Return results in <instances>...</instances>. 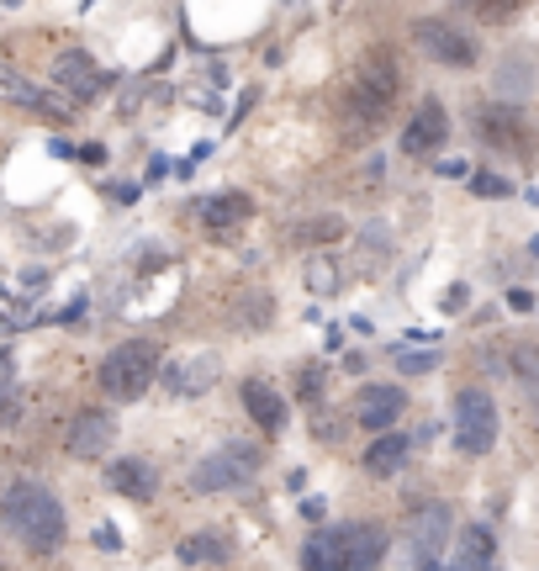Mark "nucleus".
<instances>
[{
	"instance_id": "obj_1",
	"label": "nucleus",
	"mask_w": 539,
	"mask_h": 571,
	"mask_svg": "<svg viewBox=\"0 0 539 571\" xmlns=\"http://www.w3.org/2000/svg\"><path fill=\"white\" fill-rule=\"evenodd\" d=\"M0 519H5V530L16 534L27 550H38V556H53L64 545V534H69L59 497L42 487V482H11L5 503H0Z\"/></svg>"
},
{
	"instance_id": "obj_2",
	"label": "nucleus",
	"mask_w": 539,
	"mask_h": 571,
	"mask_svg": "<svg viewBox=\"0 0 539 571\" xmlns=\"http://www.w3.org/2000/svg\"><path fill=\"white\" fill-rule=\"evenodd\" d=\"M386 550H392L386 530L355 519V524H333V530L312 534L301 561H307V571H371L386 561Z\"/></svg>"
},
{
	"instance_id": "obj_3",
	"label": "nucleus",
	"mask_w": 539,
	"mask_h": 571,
	"mask_svg": "<svg viewBox=\"0 0 539 571\" xmlns=\"http://www.w3.org/2000/svg\"><path fill=\"white\" fill-rule=\"evenodd\" d=\"M154 376H159V344H149V339H127V344H117V350L101 360V386H106V397H117V403L143 397V392L154 386Z\"/></svg>"
},
{
	"instance_id": "obj_4",
	"label": "nucleus",
	"mask_w": 539,
	"mask_h": 571,
	"mask_svg": "<svg viewBox=\"0 0 539 571\" xmlns=\"http://www.w3.org/2000/svg\"><path fill=\"white\" fill-rule=\"evenodd\" d=\"M397 101V53H386V48H375L371 59H365V69H360V80H355V96H349V117L355 123H381L386 117V106Z\"/></svg>"
},
{
	"instance_id": "obj_5",
	"label": "nucleus",
	"mask_w": 539,
	"mask_h": 571,
	"mask_svg": "<svg viewBox=\"0 0 539 571\" xmlns=\"http://www.w3.org/2000/svg\"><path fill=\"white\" fill-rule=\"evenodd\" d=\"M498 445V403L482 386L455 392V449L460 455H487Z\"/></svg>"
},
{
	"instance_id": "obj_6",
	"label": "nucleus",
	"mask_w": 539,
	"mask_h": 571,
	"mask_svg": "<svg viewBox=\"0 0 539 571\" xmlns=\"http://www.w3.org/2000/svg\"><path fill=\"white\" fill-rule=\"evenodd\" d=\"M450 540H455V519L445 503H423L413 524V556H408V571H445V556H450Z\"/></svg>"
},
{
	"instance_id": "obj_7",
	"label": "nucleus",
	"mask_w": 539,
	"mask_h": 571,
	"mask_svg": "<svg viewBox=\"0 0 539 571\" xmlns=\"http://www.w3.org/2000/svg\"><path fill=\"white\" fill-rule=\"evenodd\" d=\"M254 471H259V449L228 445V449H217V455H202V466L191 471V487L196 492H228V487H244Z\"/></svg>"
},
{
	"instance_id": "obj_8",
	"label": "nucleus",
	"mask_w": 539,
	"mask_h": 571,
	"mask_svg": "<svg viewBox=\"0 0 539 571\" xmlns=\"http://www.w3.org/2000/svg\"><path fill=\"white\" fill-rule=\"evenodd\" d=\"M413 42L428 53V59L450 64V69H455V64L465 69V64L476 59V42L465 38V33H455L450 22H434V16H428V22H413Z\"/></svg>"
},
{
	"instance_id": "obj_9",
	"label": "nucleus",
	"mask_w": 539,
	"mask_h": 571,
	"mask_svg": "<svg viewBox=\"0 0 539 571\" xmlns=\"http://www.w3.org/2000/svg\"><path fill=\"white\" fill-rule=\"evenodd\" d=\"M445 138H450V117H445V106H439V101H423V106L413 112V123L402 127V154L428 160V154H439Z\"/></svg>"
},
{
	"instance_id": "obj_10",
	"label": "nucleus",
	"mask_w": 539,
	"mask_h": 571,
	"mask_svg": "<svg viewBox=\"0 0 539 571\" xmlns=\"http://www.w3.org/2000/svg\"><path fill=\"white\" fill-rule=\"evenodd\" d=\"M53 85H59L69 101H90V96L106 90V75H101L85 53H59V59H53Z\"/></svg>"
},
{
	"instance_id": "obj_11",
	"label": "nucleus",
	"mask_w": 539,
	"mask_h": 571,
	"mask_svg": "<svg viewBox=\"0 0 539 571\" xmlns=\"http://www.w3.org/2000/svg\"><path fill=\"white\" fill-rule=\"evenodd\" d=\"M117 440V418L112 413H80L75 418V429H69V455L75 460H95V455H106Z\"/></svg>"
},
{
	"instance_id": "obj_12",
	"label": "nucleus",
	"mask_w": 539,
	"mask_h": 571,
	"mask_svg": "<svg viewBox=\"0 0 539 571\" xmlns=\"http://www.w3.org/2000/svg\"><path fill=\"white\" fill-rule=\"evenodd\" d=\"M402 413H408L402 386H365V392H360V413H355V418H360L365 429H375V434H386Z\"/></svg>"
},
{
	"instance_id": "obj_13",
	"label": "nucleus",
	"mask_w": 539,
	"mask_h": 571,
	"mask_svg": "<svg viewBox=\"0 0 539 571\" xmlns=\"http://www.w3.org/2000/svg\"><path fill=\"white\" fill-rule=\"evenodd\" d=\"M492 567V534L487 524H471L450 540V556H445V571H487Z\"/></svg>"
},
{
	"instance_id": "obj_14",
	"label": "nucleus",
	"mask_w": 539,
	"mask_h": 571,
	"mask_svg": "<svg viewBox=\"0 0 539 571\" xmlns=\"http://www.w3.org/2000/svg\"><path fill=\"white\" fill-rule=\"evenodd\" d=\"M0 101L33 106V112H48V117H69V101H59V96L38 90L27 75H16V69H5V64H0Z\"/></svg>"
},
{
	"instance_id": "obj_15",
	"label": "nucleus",
	"mask_w": 539,
	"mask_h": 571,
	"mask_svg": "<svg viewBox=\"0 0 539 571\" xmlns=\"http://www.w3.org/2000/svg\"><path fill=\"white\" fill-rule=\"evenodd\" d=\"M106 482L123 492V497H132V503H149V497L159 492V471H154L149 460H138V455H123V460L106 471Z\"/></svg>"
},
{
	"instance_id": "obj_16",
	"label": "nucleus",
	"mask_w": 539,
	"mask_h": 571,
	"mask_svg": "<svg viewBox=\"0 0 539 571\" xmlns=\"http://www.w3.org/2000/svg\"><path fill=\"white\" fill-rule=\"evenodd\" d=\"M244 413H249L265 434H281V429H286V403H281V392L265 386V381H244Z\"/></svg>"
},
{
	"instance_id": "obj_17",
	"label": "nucleus",
	"mask_w": 539,
	"mask_h": 571,
	"mask_svg": "<svg viewBox=\"0 0 539 571\" xmlns=\"http://www.w3.org/2000/svg\"><path fill=\"white\" fill-rule=\"evenodd\" d=\"M408 455H413V440L386 429V434L371 440V449H365V471H371V477H397V471L408 466Z\"/></svg>"
},
{
	"instance_id": "obj_18",
	"label": "nucleus",
	"mask_w": 539,
	"mask_h": 571,
	"mask_svg": "<svg viewBox=\"0 0 539 571\" xmlns=\"http://www.w3.org/2000/svg\"><path fill=\"white\" fill-rule=\"evenodd\" d=\"M211 381H217V355H196V360H185V366L165 370V386H169V392H180V397L207 392Z\"/></svg>"
},
{
	"instance_id": "obj_19",
	"label": "nucleus",
	"mask_w": 539,
	"mask_h": 571,
	"mask_svg": "<svg viewBox=\"0 0 539 571\" xmlns=\"http://www.w3.org/2000/svg\"><path fill=\"white\" fill-rule=\"evenodd\" d=\"M249 212H254V202L249 196H211V202H202V223L207 228H217V233H228V228H239V223H249Z\"/></svg>"
},
{
	"instance_id": "obj_20",
	"label": "nucleus",
	"mask_w": 539,
	"mask_h": 571,
	"mask_svg": "<svg viewBox=\"0 0 539 571\" xmlns=\"http://www.w3.org/2000/svg\"><path fill=\"white\" fill-rule=\"evenodd\" d=\"M482 127H487V138H498V143H524V123H518V112H508V106H487V112H482Z\"/></svg>"
},
{
	"instance_id": "obj_21",
	"label": "nucleus",
	"mask_w": 539,
	"mask_h": 571,
	"mask_svg": "<svg viewBox=\"0 0 539 571\" xmlns=\"http://www.w3.org/2000/svg\"><path fill=\"white\" fill-rule=\"evenodd\" d=\"M180 556H185V561H228L233 545H228L222 534H191V540L180 545Z\"/></svg>"
},
{
	"instance_id": "obj_22",
	"label": "nucleus",
	"mask_w": 539,
	"mask_h": 571,
	"mask_svg": "<svg viewBox=\"0 0 539 571\" xmlns=\"http://www.w3.org/2000/svg\"><path fill=\"white\" fill-rule=\"evenodd\" d=\"M529 64H535L529 53H508L502 59V80H498L502 96H524L529 90Z\"/></svg>"
},
{
	"instance_id": "obj_23",
	"label": "nucleus",
	"mask_w": 539,
	"mask_h": 571,
	"mask_svg": "<svg viewBox=\"0 0 539 571\" xmlns=\"http://www.w3.org/2000/svg\"><path fill=\"white\" fill-rule=\"evenodd\" d=\"M338 233H344V223H338V217H318V223L296 228V239H318V244H323V239H338Z\"/></svg>"
},
{
	"instance_id": "obj_24",
	"label": "nucleus",
	"mask_w": 539,
	"mask_h": 571,
	"mask_svg": "<svg viewBox=\"0 0 539 571\" xmlns=\"http://www.w3.org/2000/svg\"><path fill=\"white\" fill-rule=\"evenodd\" d=\"M397 366L402 370H413V376H423V370H434V355H428V350H397Z\"/></svg>"
},
{
	"instance_id": "obj_25",
	"label": "nucleus",
	"mask_w": 539,
	"mask_h": 571,
	"mask_svg": "<svg viewBox=\"0 0 539 571\" xmlns=\"http://www.w3.org/2000/svg\"><path fill=\"white\" fill-rule=\"evenodd\" d=\"M307 281H312V291H338V286H333V265H323V259L307 265Z\"/></svg>"
},
{
	"instance_id": "obj_26",
	"label": "nucleus",
	"mask_w": 539,
	"mask_h": 571,
	"mask_svg": "<svg viewBox=\"0 0 539 571\" xmlns=\"http://www.w3.org/2000/svg\"><path fill=\"white\" fill-rule=\"evenodd\" d=\"M465 5H476L487 22H498V16H508V11H513V0H465Z\"/></svg>"
},
{
	"instance_id": "obj_27",
	"label": "nucleus",
	"mask_w": 539,
	"mask_h": 571,
	"mask_svg": "<svg viewBox=\"0 0 539 571\" xmlns=\"http://www.w3.org/2000/svg\"><path fill=\"white\" fill-rule=\"evenodd\" d=\"M476 191L482 196H508V180L502 175H476Z\"/></svg>"
},
{
	"instance_id": "obj_28",
	"label": "nucleus",
	"mask_w": 539,
	"mask_h": 571,
	"mask_svg": "<svg viewBox=\"0 0 539 571\" xmlns=\"http://www.w3.org/2000/svg\"><path fill=\"white\" fill-rule=\"evenodd\" d=\"M513 360H518V370H524L529 381H539V350H518Z\"/></svg>"
},
{
	"instance_id": "obj_29",
	"label": "nucleus",
	"mask_w": 539,
	"mask_h": 571,
	"mask_svg": "<svg viewBox=\"0 0 539 571\" xmlns=\"http://www.w3.org/2000/svg\"><path fill=\"white\" fill-rule=\"evenodd\" d=\"M80 164H106V149H101V143H85V149H80Z\"/></svg>"
},
{
	"instance_id": "obj_30",
	"label": "nucleus",
	"mask_w": 539,
	"mask_h": 571,
	"mask_svg": "<svg viewBox=\"0 0 539 571\" xmlns=\"http://www.w3.org/2000/svg\"><path fill=\"white\" fill-rule=\"evenodd\" d=\"M95 545H101V550H117V545H123V534H117L112 524H106V530L95 534Z\"/></svg>"
},
{
	"instance_id": "obj_31",
	"label": "nucleus",
	"mask_w": 539,
	"mask_h": 571,
	"mask_svg": "<svg viewBox=\"0 0 539 571\" xmlns=\"http://www.w3.org/2000/svg\"><path fill=\"white\" fill-rule=\"evenodd\" d=\"M445 307L455 313V307H465V286H455V291H445Z\"/></svg>"
},
{
	"instance_id": "obj_32",
	"label": "nucleus",
	"mask_w": 539,
	"mask_h": 571,
	"mask_svg": "<svg viewBox=\"0 0 539 571\" xmlns=\"http://www.w3.org/2000/svg\"><path fill=\"white\" fill-rule=\"evenodd\" d=\"M0 567H5V561H0Z\"/></svg>"
}]
</instances>
